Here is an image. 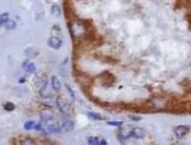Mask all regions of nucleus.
<instances>
[{"label": "nucleus", "instance_id": "9b49d317", "mask_svg": "<svg viewBox=\"0 0 191 145\" xmlns=\"http://www.w3.org/2000/svg\"><path fill=\"white\" fill-rule=\"evenodd\" d=\"M23 68H24L25 70H26L27 72H35V70H36V68H35V64H31V62H24V64H23Z\"/></svg>", "mask_w": 191, "mask_h": 145}, {"label": "nucleus", "instance_id": "2eb2a0df", "mask_svg": "<svg viewBox=\"0 0 191 145\" xmlns=\"http://www.w3.org/2000/svg\"><path fill=\"white\" fill-rule=\"evenodd\" d=\"M87 116H90V118L95 119V120H103V117L98 114H95V113H88Z\"/></svg>", "mask_w": 191, "mask_h": 145}, {"label": "nucleus", "instance_id": "39448f33", "mask_svg": "<svg viewBox=\"0 0 191 145\" xmlns=\"http://www.w3.org/2000/svg\"><path fill=\"white\" fill-rule=\"evenodd\" d=\"M36 85L38 87V90L41 91H44L47 85V76L45 74H39L36 79Z\"/></svg>", "mask_w": 191, "mask_h": 145}, {"label": "nucleus", "instance_id": "f3484780", "mask_svg": "<svg viewBox=\"0 0 191 145\" xmlns=\"http://www.w3.org/2000/svg\"><path fill=\"white\" fill-rule=\"evenodd\" d=\"M4 109H6L7 111H12L14 110V105L12 104V103H7V104H4Z\"/></svg>", "mask_w": 191, "mask_h": 145}, {"label": "nucleus", "instance_id": "a211bd4d", "mask_svg": "<svg viewBox=\"0 0 191 145\" xmlns=\"http://www.w3.org/2000/svg\"><path fill=\"white\" fill-rule=\"evenodd\" d=\"M109 125H114V127H120V125H122V121H108Z\"/></svg>", "mask_w": 191, "mask_h": 145}, {"label": "nucleus", "instance_id": "20e7f679", "mask_svg": "<svg viewBox=\"0 0 191 145\" xmlns=\"http://www.w3.org/2000/svg\"><path fill=\"white\" fill-rule=\"evenodd\" d=\"M48 45L53 49H59L62 46V41L58 36H52L48 39Z\"/></svg>", "mask_w": 191, "mask_h": 145}, {"label": "nucleus", "instance_id": "6ab92c4d", "mask_svg": "<svg viewBox=\"0 0 191 145\" xmlns=\"http://www.w3.org/2000/svg\"><path fill=\"white\" fill-rule=\"evenodd\" d=\"M88 144L96 145V144H99V141H98L97 137H90V139H88Z\"/></svg>", "mask_w": 191, "mask_h": 145}, {"label": "nucleus", "instance_id": "0eeeda50", "mask_svg": "<svg viewBox=\"0 0 191 145\" xmlns=\"http://www.w3.org/2000/svg\"><path fill=\"white\" fill-rule=\"evenodd\" d=\"M130 135L137 140L143 139V137H145V131L142 129V128H136V129L130 131Z\"/></svg>", "mask_w": 191, "mask_h": 145}, {"label": "nucleus", "instance_id": "423d86ee", "mask_svg": "<svg viewBox=\"0 0 191 145\" xmlns=\"http://www.w3.org/2000/svg\"><path fill=\"white\" fill-rule=\"evenodd\" d=\"M73 121L71 120V119L69 118H66L62 120L61 125H60V127H61V131H65V132H69V131H71L73 129Z\"/></svg>", "mask_w": 191, "mask_h": 145}, {"label": "nucleus", "instance_id": "f8f14e48", "mask_svg": "<svg viewBox=\"0 0 191 145\" xmlns=\"http://www.w3.org/2000/svg\"><path fill=\"white\" fill-rule=\"evenodd\" d=\"M52 12L55 16H60V14H61V9H60V7L58 6L57 3H55L52 8Z\"/></svg>", "mask_w": 191, "mask_h": 145}, {"label": "nucleus", "instance_id": "f257e3e1", "mask_svg": "<svg viewBox=\"0 0 191 145\" xmlns=\"http://www.w3.org/2000/svg\"><path fill=\"white\" fill-rule=\"evenodd\" d=\"M69 29L71 36L76 39L91 38L93 35L91 24L87 21H74L69 24Z\"/></svg>", "mask_w": 191, "mask_h": 145}, {"label": "nucleus", "instance_id": "6e6552de", "mask_svg": "<svg viewBox=\"0 0 191 145\" xmlns=\"http://www.w3.org/2000/svg\"><path fill=\"white\" fill-rule=\"evenodd\" d=\"M50 82H52V87L53 91H56V92L60 91V88H61V83H60L59 79H58L57 76H52Z\"/></svg>", "mask_w": 191, "mask_h": 145}, {"label": "nucleus", "instance_id": "ddd939ff", "mask_svg": "<svg viewBox=\"0 0 191 145\" xmlns=\"http://www.w3.org/2000/svg\"><path fill=\"white\" fill-rule=\"evenodd\" d=\"M20 144H36V142H35V140L31 139V137H23L22 140L20 141Z\"/></svg>", "mask_w": 191, "mask_h": 145}, {"label": "nucleus", "instance_id": "dca6fc26", "mask_svg": "<svg viewBox=\"0 0 191 145\" xmlns=\"http://www.w3.org/2000/svg\"><path fill=\"white\" fill-rule=\"evenodd\" d=\"M35 125H36V123H35L34 121H27V122L25 123L24 128H25V130H32L35 128Z\"/></svg>", "mask_w": 191, "mask_h": 145}, {"label": "nucleus", "instance_id": "9d476101", "mask_svg": "<svg viewBox=\"0 0 191 145\" xmlns=\"http://www.w3.org/2000/svg\"><path fill=\"white\" fill-rule=\"evenodd\" d=\"M15 26H17V23H15V21L10 20V19H8V20H7V22L4 23V27H6L7 30H13Z\"/></svg>", "mask_w": 191, "mask_h": 145}, {"label": "nucleus", "instance_id": "4468645a", "mask_svg": "<svg viewBox=\"0 0 191 145\" xmlns=\"http://www.w3.org/2000/svg\"><path fill=\"white\" fill-rule=\"evenodd\" d=\"M9 19V13L4 12L2 14H0V26L1 25H4V23L7 22V20Z\"/></svg>", "mask_w": 191, "mask_h": 145}, {"label": "nucleus", "instance_id": "f03ea898", "mask_svg": "<svg viewBox=\"0 0 191 145\" xmlns=\"http://www.w3.org/2000/svg\"><path fill=\"white\" fill-rule=\"evenodd\" d=\"M56 105H57L58 109L61 111L64 114H67V116H70V114H73V108H72L71 104L66 100L64 97H58L56 99Z\"/></svg>", "mask_w": 191, "mask_h": 145}, {"label": "nucleus", "instance_id": "1a4fd4ad", "mask_svg": "<svg viewBox=\"0 0 191 145\" xmlns=\"http://www.w3.org/2000/svg\"><path fill=\"white\" fill-rule=\"evenodd\" d=\"M130 137H131V135H130V132H129V133H123L122 131H121V132H119V133H118V135H117V139L119 140V142H121V143L123 144L126 141H127L128 139H129Z\"/></svg>", "mask_w": 191, "mask_h": 145}, {"label": "nucleus", "instance_id": "7ed1b4c3", "mask_svg": "<svg viewBox=\"0 0 191 145\" xmlns=\"http://www.w3.org/2000/svg\"><path fill=\"white\" fill-rule=\"evenodd\" d=\"M189 131H190L189 125H177L176 127V129H175V134H176L177 139H183V137H185L186 135L189 133Z\"/></svg>", "mask_w": 191, "mask_h": 145}]
</instances>
